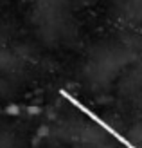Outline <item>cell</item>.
I'll return each instance as SVG.
<instances>
[{"label": "cell", "instance_id": "obj_1", "mask_svg": "<svg viewBox=\"0 0 142 148\" xmlns=\"http://www.w3.org/2000/svg\"><path fill=\"white\" fill-rule=\"evenodd\" d=\"M117 16L126 25L142 27V0H122L117 7Z\"/></svg>", "mask_w": 142, "mask_h": 148}]
</instances>
